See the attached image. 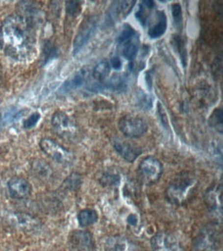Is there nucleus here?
<instances>
[{
    "label": "nucleus",
    "instance_id": "f257e3e1",
    "mask_svg": "<svg viewBox=\"0 0 223 251\" xmlns=\"http://www.w3.org/2000/svg\"><path fill=\"white\" fill-rule=\"evenodd\" d=\"M34 27L18 13L9 16L0 26V48L15 60H29L36 52Z\"/></svg>",
    "mask_w": 223,
    "mask_h": 251
},
{
    "label": "nucleus",
    "instance_id": "f03ea898",
    "mask_svg": "<svg viewBox=\"0 0 223 251\" xmlns=\"http://www.w3.org/2000/svg\"><path fill=\"white\" fill-rule=\"evenodd\" d=\"M198 184L199 179L195 173H180L166 188V200L173 205H183L187 203L195 193Z\"/></svg>",
    "mask_w": 223,
    "mask_h": 251
},
{
    "label": "nucleus",
    "instance_id": "7ed1b4c3",
    "mask_svg": "<svg viewBox=\"0 0 223 251\" xmlns=\"http://www.w3.org/2000/svg\"><path fill=\"white\" fill-rule=\"evenodd\" d=\"M222 241V234L215 224L207 225L199 231L193 244V251H218Z\"/></svg>",
    "mask_w": 223,
    "mask_h": 251
},
{
    "label": "nucleus",
    "instance_id": "20e7f679",
    "mask_svg": "<svg viewBox=\"0 0 223 251\" xmlns=\"http://www.w3.org/2000/svg\"><path fill=\"white\" fill-rule=\"evenodd\" d=\"M163 166L156 157L148 156L140 162L138 168V176L141 182L146 185L156 184L161 177Z\"/></svg>",
    "mask_w": 223,
    "mask_h": 251
},
{
    "label": "nucleus",
    "instance_id": "39448f33",
    "mask_svg": "<svg viewBox=\"0 0 223 251\" xmlns=\"http://www.w3.org/2000/svg\"><path fill=\"white\" fill-rule=\"evenodd\" d=\"M40 147L47 156L58 164L70 165L73 162V154L53 139L48 137L43 138L40 141Z\"/></svg>",
    "mask_w": 223,
    "mask_h": 251
},
{
    "label": "nucleus",
    "instance_id": "423d86ee",
    "mask_svg": "<svg viewBox=\"0 0 223 251\" xmlns=\"http://www.w3.org/2000/svg\"><path fill=\"white\" fill-rule=\"evenodd\" d=\"M118 126L124 136L132 139L140 138L148 129L146 121L142 117L135 115H126L121 118Z\"/></svg>",
    "mask_w": 223,
    "mask_h": 251
},
{
    "label": "nucleus",
    "instance_id": "0eeeda50",
    "mask_svg": "<svg viewBox=\"0 0 223 251\" xmlns=\"http://www.w3.org/2000/svg\"><path fill=\"white\" fill-rule=\"evenodd\" d=\"M5 221L13 228L23 231L36 230L41 226L38 218L25 212H11L7 214Z\"/></svg>",
    "mask_w": 223,
    "mask_h": 251
},
{
    "label": "nucleus",
    "instance_id": "6e6552de",
    "mask_svg": "<svg viewBox=\"0 0 223 251\" xmlns=\"http://www.w3.org/2000/svg\"><path fill=\"white\" fill-rule=\"evenodd\" d=\"M52 126L56 134L66 140H72L77 133V127L62 111H56L52 117Z\"/></svg>",
    "mask_w": 223,
    "mask_h": 251
},
{
    "label": "nucleus",
    "instance_id": "1a4fd4ad",
    "mask_svg": "<svg viewBox=\"0 0 223 251\" xmlns=\"http://www.w3.org/2000/svg\"><path fill=\"white\" fill-rule=\"evenodd\" d=\"M153 251H185L177 237L168 231H158L150 240Z\"/></svg>",
    "mask_w": 223,
    "mask_h": 251
},
{
    "label": "nucleus",
    "instance_id": "9d476101",
    "mask_svg": "<svg viewBox=\"0 0 223 251\" xmlns=\"http://www.w3.org/2000/svg\"><path fill=\"white\" fill-rule=\"evenodd\" d=\"M98 20L95 17L87 18L81 24L74 42V54H77L87 44L97 30Z\"/></svg>",
    "mask_w": 223,
    "mask_h": 251
},
{
    "label": "nucleus",
    "instance_id": "9b49d317",
    "mask_svg": "<svg viewBox=\"0 0 223 251\" xmlns=\"http://www.w3.org/2000/svg\"><path fill=\"white\" fill-rule=\"evenodd\" d=\"M7 188L10 197L15 200H25L30 197L32 186L26 178L13 176L7 182Z\"/></svg>",
    "mask_w": 223,
    "mask_h": 251
},
{
    "label": "nucleus",
    "instance_id": "f8f14e48",
    "mask_svg": "<svg viewBox=\"0 0 223 251\" xmlns=\"http://www.w3.org/2000/svg\"><path fill=\"white\" fill-rule=\"evenodd\" d=\"M136 3L134 1H117L109 7L106 16L107 25H114L117 22L124 19L132 11Z\"/></svg>",
    "mask_w": 223,
    "mask_h": 251
},
{
    "label": "nucleus",
    "instance_id": "ddd939ff",
    "mask_svg": "<svg viewBox=\"0 0 223 251\" xmlns=\"http://www.w3.org/2000/svg\"><path fill=\"white\" fill-rule=\"evenodd\" d=\"M69 243L76 251H93L95 249L93 235L86 230L72 231L70 235Z\"/></svg>",
    "mask_w": 223,
    "mask_h": 251
},
{
    "label": "nucleus",
    "instance_id": "4468645a",
    "mask_svg": "<svg viewBox=\"0 0 223 251\" xmlns=\"http://www.w3.org/2000/svg\"><path fill=\"white\" fill-rule=\"evenodd\" d=\"M104 251H146L140 245L122 235H113L107 239Z\"/></svg>",
    "mask_w": 223,
    "mask_h": 251
},
{
    "label": "nucleus",
    "instance_id": "2eb2a0df",
    "mask_svg": "<svg viewBox=\"0 0 223 251\" xmlns=\"http://www.w3.org/2000/svg\"><path fill=\"white\" fill-rule=\"evenodd\" d=\"M205 203L213 215L222 217V186L221 184L209 188L205 196Z\"/></svg>",
    "mask_w": 223,
    "mask_h": 251
},
{
    "label": "nucleus",
    "instance_id": "dca6fc26",
    "mask_svg": "<svg viewBox=\"0 0 223 251\" xmlns=\"http://www.w3.org/2000/svg\"><path fill=\"white\" fill-rule=\"evenodd\" d=\"M31 172L35 178L44 183L51 181L54 177V170L46 160L36 159L31 162Z\"/></svg>",
    "mask_w": 223,
    "mask_h": 251
},
{
    "label": "nucleus",
    "instance_id": "f3484780",
    "mask_svg": "<svg viewBox=\"0 0 223 251\" xmlns=\"http://www.w3.org/2000/svg\"><path fill=\"white\" fill-rule=\"evenodd\" d=\"M113 147L123 158L130 163L134 162L142 152V150L138 147L120 139L113 141Z\"/></svg>",
    "mask_w": 223,
    "mask_h": 251
},
{
    "label": "nucleus",
    "instance_id": "a211bd4d",
    "mask_svg": "<svg viewBox=\"0 0 223 251\" xmlns=\"http://www.w3.org/2000/svg\"><path fill=\"white\" fill-rule=\"evenodd\" d=\"M156 23L149 27V36L152 39H157L162 37L167 29V17L164 11H158L156 13Z\"/></svg>",
    "mask_w": 223,
    "mask_h": 251
},
{
    "label": "nucleus",
    "instance_id": "6ab92c4d",
    "mask_svg": "<svg viewBox=\"0 0 223 251\" xmlns=\"http://www.w3.org/2000/svg\"><path fill=\"white\" fill-rule=\"evenodd\" d=\"M89 71L86 68L82 69L66 82L63 86L64 91L70 92L81 87L87 81Z\"/></svg>",
    "mask_w": 223,
    "mask_h": 251
},
{
    "label": "nucleus",
    "instance_id": "aec40b11",
    "mask_svg": "<svg viewBox=\"0 0 223 251\" xmlns=\"http://www.w3.org/2000/svg\"><path fill=\"white\" fill-rule=\"evenodd\" d=\"M77 220L80 226L88 227L97 223L99 220V215L95 210L83 209L78 214Z\"/></svg>",
    "mask_w": 223,
    "mask_h": 251
},
{
    "label": "nucleus",
    "instance_id": "412c9836",
    "mask_svg": "<svg viewBox=\"0 0 223 251\" xmlns=\"http://www.w3.org/2000/svg\"><path fill=\"white\" fill-rule=\"evenodd\" d=\"M127 87L126 77L123 75H115L103 83V88L115 92L123 91Z\"/></svg>",
    "mask_w": 223,
    "mask_h": 251
},
{
    "label": "nucleus",
    "instance_id": "4be33fe9",
    "mask_svg": "<svg viewBox=\"0 0 223 251\" xmlns=\"http://www.w3.org/2000/svg\"><path fill=\"white\" fill-rule=\"evenodd\" d=\"M135 36L124 43V48L123 49L122 54L125 58L128 60H133L136 58L139 50L138 40Z\"/></svg>",
    "mask_w": 223,
    "mask_h": 251
},
{
    "label": "nucleus",
    "instance_id": "5701e85b",
    "mask_svg": "<svg viewBox=\"0 0 223 251\" xmlns=\"http://www.w3.org/2000/svg\"><path fill=\"white\" fill-rule=\"evenodd\" d=\"M110 73V65L106 61L99 63L94 68L93 76L97 82H102Z\"/></svg>",
    "mask_w": 223,
    "mask_h": 251
},
{
    "label": "nucleus",
    "instance_id": "b1692460",
    "mask_svg": "<svg viewBox=\"0 0 223 251\" xmlns=\"http://www.w3.org/2000/svg\"><path fill=\"white\" fill-rule=\"evenodd\" d=\"M173 42L179 55L181 64L185 68L187 65L188 55L185 41L179 35H175L173 37Z\"/></svg>",
    "mask_w": 223,
    "mask_h": 251
},
{
    "label": "nucleus",
    "instance_id": "393cba45",
    "mask_svg": "<svg viewBox=\"0 0 223 251\" xmlns=\"http://www.w3.org/2000/svg\"><path fill=\"white\" fill-rule=\"evenodd\" d=\"M223 113L219 108H217L209 117L208 123L209 126L215 130L222 134L223 131Z\"/></svg>",
    "mask_w": 223,
    "mask_h": 251
},
{
    "label": "nucleus",
    "instance_id": "a878e982",
    "mask_svg": "<svg viewBox=\"0 0 223 251\" xmlns=\"http://www.w3.org/2000/svg\"><path fill=\"white\" fill-rule=\"evenodd\" d=\"M82 177L77 173H72L63 182L64 189L70 191H76L81 187Z\"/></svg>",
    "mask_w": 223,
    "mask_h": 251
},
{
    "label": "nucleus",
    "instance_id": "bb28decb",
    "mask_svg": "<svg viewBox=\"0 0 223 251\" xmlns=\"http://www.w3.org/2000/svg\"><path fill=\"white\" fill-rule=\"evenodd\" d=\"M121 177L117 173L113 172H107L103 173L101 178H99V182L103 186H116L120 182Z\"/></svg>",
    "mask_w": 223,
    "mask_h": 251
},
{
    "label": "nucleus",
    "instance_id": "cd10ccee",
    "mask_svg": "<svg viewBox=\"0 0 223 251\" xmlns=\"http://www.w3.org/2000/svg\"><path fill=\"white\" fill-rule=\"evenodd\" d=\"M172 13L174 25L176 28L181 30L183 27V12L179 3H175L172 5Z\"/></svg>",
    "mask_w": 223,
    "mask_h": 251
},
{
    "label": "nucleus",
    "instance_id": "c85d7f7f",
    "mask_svg": "<svg viewBox=\"0 0 223 251\" xmlns=\"http://www.w3.org/2000/svg\"><path fill=\"white\" fill-rule=\"evenodd\" d=\"M136 36V31L130 25H126L123 27V30L119 33L117 37V42L119 44H123L134 38Z\"/></svg>",
    "mask_w": 223,
    "mask_h": 251
},
{
    "label": "nucleus",
    "instance_id": "c756f323",
    "mask_svg": "<svg viewBox=\"0 0 223 251\" xmlns=\"http://www.w3.org/2000/svg\"><path fill=\"white\" fill-rule=\"evenodd\" d=\"M81 9L80 2L78 1H67L66 2V12L70 15L75 16L79 13Z\"/></svg>",
    "mask_w": 223,
    "mask_h": 251
},
{
    "label": "nucleus",
    "instance_id": "7c9ffc66",
    "mask_svg": "<svg viewBox=\"0 0 223 251\" xmlns=\"http://www.w3.org/2000/svg\"><path fill=\"white\" fill-rule=\"evenodd\" d=\"M145 10H146V7L142 3L136 13V19L142 25H146L147 21H148V14Z\"/></svg>",
    "mask_w": 223,
    "mask_h": 251
},
{
    "label": "nucleus",
    "instance_id": "2f4dec72",
    "mask_svg": "<svg viewBox=\"0 0 223 251\" xmlns=\"http://www.w3.org/2000/svg\"><path fill=\"white\" fill-rule=\"evenodd\" d=\"M40 119V113H35L31 115L30 117L24 122V127L26 129L32 128L35 125L38 123L39 120Z\"/></svg>",
    "mask_w": 223,
    "mask_h": 251
},
{
    "label": "nucleus",
    "instance_id": "473e14b6",
    "mask_svg": "<svg viewBox=\"0 0 223 251\" xmlns=\"http://www.w3.org/2000/svg\"><path fill=\"white\" fill-rule=\"evenodd\" d=\"M143 95L140 96L139 103L144 109H150L152 105V99L149 96L146 95V94H142Z\"/></svg>",
    "mask_w": 223,
    "mask_h": 251
},
{
    "label": "nucleus",
    "instance_id": "72a5a7b5",
    "mask_svg": "<svg viewBox=\"0 0 223 251\" xmlns=\"http://www.w3.org/2000/svg\"><path fill=\"white\" fill-rule=\"evenodd\" d=\"M158 111L159 113L160 119L162 124L164 125V126H168V121L167 116H166V112L164 111L163 107H162L161 104L158 103Z\"/></svg>",
    "mask_w": 223,
    "mask_h": 251
},
{
    "label": "nucleus",
    "instance_id": "f704fd0d",
    "mask_svg": "<svg viewBox=\"0 0 223 251\" xmlns=\"http://www.w3.org/2000/svg\"><path fill=\"white\" fill-rule=\"evenodd\" d=\"M111 65L115 70H120L122 68V61L118 56H113L111 59Z\"/></svg>",
    "mask_w": 223,
    "mask_h": 251
},
{
    "label": "nucleus",
    "instance_id": "c9c22d12",
    "mask_svg": "<svg viewBox=\"0 0 223 251\" xmlns=\"http://www.w3.org/2000/svg\"><path fill=\"white\" fill-rule=\"evenodd\" d=\"M128 223L132 226H136L138 223V217L135 215H130L128 217Z\"/></svg>",
    "mask_w": 223,
    "mask_h": 251
},
{
    "label": "nucleus",
    "instance_id": "e433bc0d",
    "mask_svg": "<svg viewBox=\"0 0 223 251\" xmlns=\"http://www.w3.org/2000/svg\"><path fill=\"white\" fill-rule=\"evenodd\" d=\"M142 4H144L145 6L148 9H151L154 7V3L153 1L151 0H147V1H143Z\"/></svg>",
    "mask_w": 223,
    "mask_h": 251
},
{
    "label": "nucleus",
    "instance_id": "4c0bfd02",
    "mask_svg": "<svg viewBox=\"0 0 223 251\" xmlns=\"http://www.w3.org/2000/svg\"><path fill=\"white\" fill-rule=\"evenodd\" d=\"M3 81V69L1 68V64H0V85L2 84Z\"/></svg>",
    "mask_w": 223,
    "mask_h": 251
}]
</instances>
